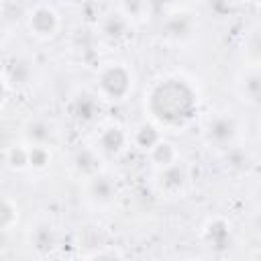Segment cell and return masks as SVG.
<instances>
[{
  "mask_svg": "<svg viewBox=\"0 0 261 261\" xmlns=\"http://www.w3.org/2000/svg\"><path fill=\"white\" fill-rule=\"evenodd\" d=\"M196 106V92L184 80H161L149 94V110L153 118L165 126H181L192 118Z\"/></svg>",
  "mask_w": 261,
  "mask_h": 261,
  "instance_id": "1",
  "label": "cell"
},
{
  "mask_svg": "<svg viewBox=\"0 0 261 261\" xmlns=\"http://www.w3.org/2000/svg\"><path fill=\"white\" fill-rule=\"evenodd\" d=\"M133 84H135V75L124 63H108L100 69L96 77L98 96L114 102L124 100L133 92Z\"/></svg>",
  "mask_w": 261,
  "mask_h": 261,
  "instance_id": "2",
  "label": "cell"
},
{
  "mask_svg": "<svg viewBox=\"0 0 261 261\" xmlns=\"http://www.w3.org/2000/svg\"><path fill=\"white\" fill-rule=\"evenodd\" d=\"M241 124L234 114L220 112L216 116H210L206 126H204V141L210 149L216 151H230L239 139Z\"/></svg>",
  "mask_w": 261,
  "mask_h": 261,
  "instance_id": "3",
  "label": "cell"
},
{
  "mask_svg": "<svg viewBox=\"0 0 261 261\" xmlns=\"http://www.w3.org/2000/svg\"><path fill=\"white\" fill-rule=\"evenodd\" d=\"M24 20H27V29L31 31V35L41 41L53 39L61 29V14L57 12L53 4H47V2L33 4L27 10Z\"/></svg>",
  "mask_w": 261,
  "mask_h": 261,
  "instance_id": "4",
  "label": "cell"
},
{
  "mask_svg": "<svg viewBox=\"0 0 261 261\" xmlns=\"http://www.w3.org/2000/svg\"><path fill=\"white\" fill-rule=\"evenodd\" d=\"M116 198V184L112 177L98 173L90 179H86V200L94 208H106Z\"/></svg>",
  "mask_w": 261,
  "mask_h": 261,
  "instance_id": "5",
  "label": "cell"
},
{
  "mask_svg": "<svg viewBox=\"0 0 261 261\" xmlns=\"http://www.w3.org/2000/svg\"><path fill=\"white\" fill-rule=\"evenodd\" d=\"M194 29H196V22L192 18V14L188 12H173L169 14L163 24H161V35L171 41V43H184L188 39H192L194 35Z\"/></svg>",
  "mask_w": 261,
  "mask_h": 261,
  "instance_id": "6",
  "label": "cell"
},
{
  "mask_svg": "<svg viewBox=\"0 0 261 261\" xmlns=\"http://www.w3.org/2000/svg\"><path fill=\"white\" fill-rule=\"evenodd\" d=\"M188 186V169L177 161L165 169H159L157 173V188L161 194L165 196H171V198H177L184 194Z\"/></svg>",
  "mask_w": 261,
  "mask_h": 261,
  "instance_id": "7",
  "label": "cell"
},
{
  "mask_svg": "<svg viewBox=\"0 0 261 261\" xmlns=\"http://www.w3.org/2000/svg\"><path fill=\"white\" fill-rule=\"evenodd\" d=\"M202 241L206 243V247L210 251H216V253H222L230 247L232 243V230H230V224L222 218H212L204 224L202 228Z\"/></svg>",
  "mask_w": 261,
  "mask_h": 261,
  "instance_id": "8",
  "label": "cell"
},
{
  "mask_svg": "<svg viewBox=\"0 0 261 261\" xmlns=\"http://www.w3.org/2000/svg\"><path fill=\"white\" fill-rule=\"evenodd\" d=\"M126 141H128L126 133L118 124H110V126H104L100 130V135L96 137V147L94 149L102 157H116L124 151Z\"/></svg>",
  "mask_w": 261,
  "mask_h": 261,
  "instance_id": "9",
  "label": "cell"
},
{
  "mask_svg": "<svg viewBox=\"0 0 261 261\" xmlns=\"http://www.w3.org/2000/svg\"><path fill=\"white\" fill-rule=\"evenodd\" d=\"M130 33H133V22L118 8H114L112 12L104 14V18L100 20V35L106 41L118 43V41H124Z\"/></svg>",
  "mask_w": 261,
  "mask_h": 261,
  "instance_id": "10",
  "label": "cell"
},
{
  "mask_svg": "<svg viewBox=\"0 0 261 261\" xmlns=\"http://www.w3.org/2000/svg\"><path fill=\"white\" fill-rule=\"evenodd\" d=\"M237 94L247 104H261V69H247L237 80Z\"/></svg>",
  "mask_w": 261,
  "mask_h": 261,
  "instance_id": "11",
  "label": "cell"
},
{
  "mask_svg": "<svg viewBox=\"0 0 261 261\" xmlns=\"http://www.w3.org/2000/svg\"><path fill=\"white\" fill-rule=\"evenodd\" d=\"M71 116L77 122H94L100 116V102L96 94L80 92L71 100Z\"/></svg>",
  "mask_w": 261,
  "mask_h": 261,
  "instance_id": "12",
  "label": "cell"
},
{
  "mask_svg": "<svg viewBox=\"0 0 261 261\" xmlns=\"http://www.w3.org/2000/svg\"><path fill=\"white\" fill-rule=\"evenodd\" d=\"M73 167L80 175H84L86 179L102 173V155L96 149H80L73 155Z\"/></svg>",
  "mask_w": 261,
  "mask_h": 261,
  "instance_id": "13",
  "label": "cell"
},
{
  "mask_svg": "<svg viewBox=\"0 0 261 261\" xmlns=\"http://www.w3.org/2000/svg\"><path fill=\"white\" fill-rule=\"evenodd\" d=\"M6 67H4V80H6V84H14V86H24V84H29V80H31V61H27L24 57H20V55H14V57H10V59H6V63H4Z\"/></svg>",
  "mask_w": 261,
  "mask_h": 261,
  "instance_id": "14",
  "label": "cell"
},
{
  "mask_svg": "<svg viewBox=\"0 0 261 261\" xmlns=\"http://www.w3.org/2000/svg\"><path fill=\"white\" fill-rule=\"evenodd\" d=\"M24 139L29 143V147H47L53 139V128L49 122L37 118V120H29L24 126Z\"/></svg>",
  "mask_w": 261,
  "mask_h": 261,
  "instance_id": "15",
  "label": "cell"
},
{
  "mask_svg": "<svg viewBox=\"0 0 261 261\" xmlns=\"http://www.w3.org/2000/svg\"><path fill=\"white\" fill-rule=\"evenodd\" d=\"M149 157H151V161L155 163L157 169H165V167H169V165H173V163L179 161V153H177L175 145L169 143V141H165V139H161L149 151Z\"/></svg>",
  "mask_w": 261,
  "mask_h": 261,
  "instance_id": "16",
  "label": "cell"
},
{
  "mask_svg": "<svg viewBox=\"0 0 261 261\" xmlns=\"http://www.w3.org/2000/svg\"><path fill=\"white\" fill-rule=\"evenodd\" d=\"M133 141L137 143V147H141L145 151H151L161 141V137H159V133H157V128L153 124H147L145 122V124L137 126V130L133 133Z\"/></svg>",
  "mask_w": 261,
  "mask_h": 261,
  "instance_id": "17",
  "label": "cell"
},
{
  "mask_svg": "<svg viewBox=\"0 0 261 261\" xmlns=\"http://www.w3.org/2000/svg\"><path fill=\"white\" fill-rule=\"evenodd\" d=\"M116 8H118L130 22H137V20H143L145 16L151 14L153 4H149V2H122V4H118Z\"/></svg>",
  "mask_w": 261,
  "mask_h": 261,
  "instance_id": "18",
  "label": "cell"
},
{
  "mask_svg": "<svg viewBox=\"0 0 261 261\" xmlns=\"http://www.w3.org/2000/svg\"><path fill=\"white\" fill-rule=\"evenodd\" d=\"M4 161L10 169L22 171L29 167V147H8L4 153Z\"/></svg>",
  "mask_w": 261,
  "mask_h": 261,
  "instance_id": "19",
  "label": "cell"
},
{
  "mask_svg": "<svg viewBox=\"0 0 261 261\" xmlns=\"http://www.w3.org/2000/svg\"><path fill=\"white\" fill-rule=\"evenodd\" d=\"M245 55L251 69H261V31L253 33L245 45Z\"/></svg>",
  "mask_w": 261,
  "mask_h": 261,
  "instance_id": "20",
  "label": "cell"
},
{
  "mask_svg": "<svg viewBox=\"0 0 261 261\" xmlns=\"http://www.w3.org/2000/svg\"><path fill=\"white\" fill-rule=\"evenodd\" d=\"M51 161L49 147H29V167L33 169H43Z\"/></svg>",
  "mask_w": 261,
  "mask_h": 261,
  "instance_id": "21",
  "label": "cell"
},
{
  "mask_svg": "<svg viewBox=\"0 0 261 261\" xmlns=\"http://www.w3.org/2000/svg\"><path fill=\"white\" fill-rule=\"evenodd\" d=\"M16 218H18V208H16V204H14L8 196H4V200H2V228L8 230V228L16 222Z\"/></svg>",
  "mask_w": 261,
  "mask_h": 261,
  "instance_id": "22",
  "label": "cell"
},
{
  "mask_svg": "<svg viewBox=\"0 0 261 261\" xmlns=\"http://www.w3.org/2000/svg\"><path fill=\"white\" fill-rule=\"evenodd\" d=\"M90 261H122V259L116 253H112V251H102V253L94 255Z\"/></svg>",
  "mask_w": 261,
  "mask_h": 261,
  "instance_id": "23",
  "label": "cell"
},
{
  "mask_svg": "<svg viewBox=\"0 0 261 261\" xmlns=\"http://www.w3.org/2000/svg\"><path fill=\"white\" fill-rule=\"evenodd\" d=\"M253 261H261V251H257V253L253 255Z\"/></svg>",
  "mask_w": 261,
  "mask_h": 261,
  "instance_id": "24",
  "label": "cell"
},
{
  "mask_svg": "<svg viewBox=\"0 0 261 261\" xmlns=\"http://www.w3.org/2000/svg\"><path fill=\"white\" fill-rule=\"evenodd\" d=\"M188 261H198V259H188Z\"/></svg>",
  "mask_w": 261,
  "mask_h": 261,
  "instance_id": "25",
  "label": "cell"
}]
</instances>
